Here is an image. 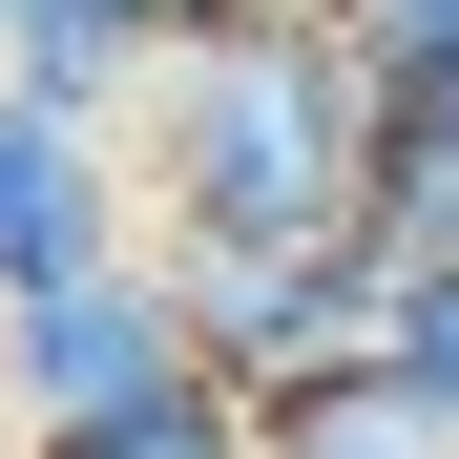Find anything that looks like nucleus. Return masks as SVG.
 <instances>
[{
	"label": "nucleus",
	"instance_id": "6e6552de",
	"mask_svg": "<svg viewBox=\"0 0 459 459\" xmlns=\"http://www.w3.org/2000/svg\"><path fill=\"white\" fill-rule=\"evenodd\" d=\"M63 459H272V438H251V397H230V376H188L168 418H126V438H63Z\"/></svg>",
	"mask_w": 459,
	"mask_h": 459
},
{
	"label": "nucleus",
	"instance_id": "1a4fd4ad",
	"mask_svg": "<svg viewBox=\"0 0 459 459\" xmlns=\"http://www.w3.org/2000/svg\"><path fill=\"white\" fill-rule=\"evenodd\" d=\"M292 22H355V0H292Z\"/></svg>",
	"mask_w": 459,
	"mask_h": 459
},
{
	"label": "nucleus",
	"instance_id": "9d476101",
	"mask_svg": "<svg viewBox=\"0 0 459 459\" xmlns=\"http://www.w3.org/2000/svg\"><path fill=\"white\" fill-rule=\"evenodd\" d=\"M0 22H22V0H0Z\"/></svg>",
	"mask_w": 459,
	"mask_h": 459
},
{
	"label": "nucleus",
	"instance_id": "39448f33",
	"mask_svg": "<svg viewBox=\"0 0 459 459\" xmlns=\"http://www.w3.org/2000/svg\"><path fill=\"white\" fill-rule=\"evenodd\" d=\"M272 459H459V397H418L397 355H334V376H292V397H251Z\"/></svg>",
	"mask_w": 459,
	"mask_h": 459
},
{
	"label": "nucleus",
	"instance_id": "7ed1b4c3",
	"mask_svg": "<svg viewBox=\"0 0 459 459\" xmlns=\"http://www.w3.org/2000/svg\"><path fill=\"white\" fill-rule=\"evenodd\" d=\"M188 272V355L230 376V397H292V376L376 355V314H397V272H376V230H209Z\"/></svg>",
	"mask_w": 459,
	"mask_h": 459
},
{
	"label": "nucleus",
	"instance_id": "20e7f679",
	"mask_svg": "<svg viewBox=\"0 0 459 459\" xmlns=\"http://www.w3.org/2000/svg\"><path fill=\"white\" fill-rule=\"evenodd\" d=\"M84 251H146V168H126V126L0 84V292H42V272H84Z\"/></svg>",
	"mask_w": 459,
	"mask_h": 459
},
{
	"label": "nucleus",
	"instance_id": "423d86ee",
	"mask_svg": "<svg viewBox=\"0 0 459 459\" xmlns=\"http://www.w3.org/2000/svg\"><path fill=\"white\" fill-rule=\"evenodd\" d=\"M355 230H376V251H459V84H376Z\"/></svg>",
	"mask_w": 459,
	"mask_h": 459
},
{
	"label": "nucleus",
	"instance_id": "f03ea898",
	"mask_svg": "<svg viewBox=\"0 0 459 459\" xmlns=\"http://www.w3.org/2000/svg\"><path fill=\"white\" fill-rule=\"evenodd\" d=\"M188 376H209V355H188V272H168V230H146V251L42 272V292H0V438H22V459L168 418Z\"/></svg>",
	"mask_w": 459,
	"mask_h": 459
},
{
	"label": "nucleus",
	"instance_id": "0eeeda50",
	"mask_svg": "<svg viewBox=\"0 0 459 459\" xmlns=\"http://www.w3.org/2000/svg\"><path fill=\"white\" fill-rule=\"evenodd\" d=\"M397 272V314H376V355L418 376V397H459V251H376Z\"/></svg>",
	"mask_w": 459,
	"mask_h": 459
},
{
	"label": "nucleus",
	"instance_id": "f257e3e1",
	"mask_svg": "<svg viewBox=\"0 0 459 459\" xmlns=\"http://www.w3.org/2000/svg\"><path fill=\"white\" fill-rule=\"evenodd\" d=\"M126 168H146V230L168 251H209V230H355V168H376L355 22L188 0L168 63H146V105H126Z\"/></svg>",
	"mask_w": 459,
	"mask_h": 459
}]
</instances>
